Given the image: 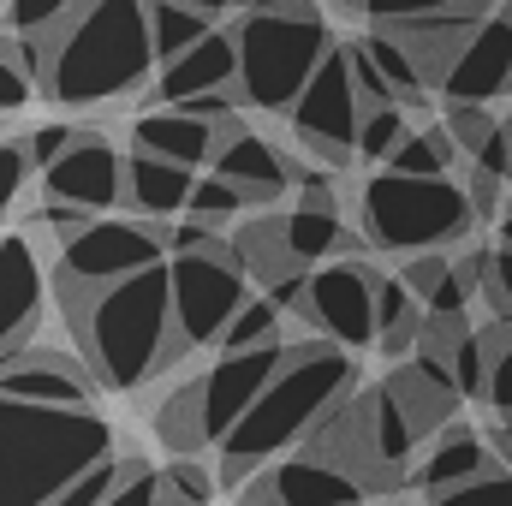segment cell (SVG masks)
<instances>
[{"label": "cell", "mask_w": 512, "mask_h": 506, "mask_svg": "<svg viewBox=\"0 0 512 506\" xmlns=\"http://www.w3.org/2000/svg\"><path fill=\"white\" fill-rule=\"evenodd\" d=\"M346 399H358V364L352 352H340L334 340H298L286 346L280 376L262 387L245 423L221 441V477L245 483L268 459L292 453L298 441H310Z\"/></svg>", "instance_id": "1"}, {"label": "cell", "mask_w": 512, "mask_h": 506, "mask_svg": "<svg viewBox=\"0 0 512 506\" xmlns=\"http://www.w3.org/2000/svg\"><path fill=\"white\" fill-rule=\"evenodd\" d=\"M155 36L149 0H84L48 36V102L60 108H102L120 96H143L155 84Z\"/></svg>", "instance_id": "2"}, {"label": "cell", "mask_w": 512, "mask_h": 506, "mask_svg": "<svg viewBox=\"0 0 512 506\" xmlns=\"http://www.w3.org/2000/svg\"><path fill=\"white\" fill-rule=\"evenodd\" d=\"M72 328H78V346H84V364L96 387L108 393H137L149 376H161L173 358H179V328H173V280H167V262L114 280L90 298H72L66 304Z\"/></svg>", "instance_id": "3"}, {"label": "cell", "mask_w": 512, "mask_h": 506, "mask_svg": "<svg viewBox=\"0 0 512 506\" xmlns=\"http://www.w3.org/2000/svg\"><path fill=\"white\" fill-rule=\"evenodd\" d=\"M102 459H114V429L90 405L0 393V506H54Z\"/></svg>", "instance_id": "4"}, {"label": "cell", "mask_w": 512, "mask_h": 506, "mask_svg": "<svg viewBox=\"0 0 512 506\" xmlns=\"http://www.w3.org/2000/svg\"><path fill=\"white\" fill-rule=\"evenodd\" d=\"M358 215H364V239L376 251L393 256H429V251H453L477 233V203L465 191L459 173L447 179H417V173H370L358 191Z\"/></svg>", "instance_id": "5"}, {"label": "cell", "mask_w": 512, "mask_h": 506, "mask_svg": "<svg viewBox=\"0 0 512 506\" xmlns=\"http://www.w3.org/2000/svg\"><path fill=\"white\" fill-rule=\"evenodd\" d=\"M239 102L262 114H292L316 66L334 54V36L310 0H286L274 12H239Z\"/></svg>", "instance_id": "6"}, {"label": "cell", "mask_w": 512, "mask_h": 506, "mask_svg": "<svg viewBox=\"0 0 512 506\" xmlns=\"http://www.w3.org/2000/svg\"><path fill=\"white\" fill-rule=\"evenodd\" d=\"M167 262V227L155 221H90L78 239H66L54 256V280H60V298H90L114 280H131L143 268Z\"/></svg>", "instance_id": "7"}, {"label": "cell", "mask_w": 512, "mask_h": 506, "mask_svg": "<svg viewBox=\"0 0 512 506\" xmlns=\"http://www.w3.org/2000/svg\"><path fill=\"white\" fill-rule=\"evenodd\" d=\"M167 280H173V328H179V352L191 346H221V334L233 328V316L251 304V274L245 256H167Z\"/></svg>", "instance_id": "8"}, {"label": "cell", "mask_w": 512, "mask_h": 506, "mask_svg": "<svg viewBox=\"0 0 512 506\" xmlns=\"http://www.w3.org/2000/svg\"><path fill=\"white\" fill-rule=\"evenodd\" d=\"M292 131L298 143H310L328 167H346L358 155V126H364V96L352 78V48L334 42V54L316 66V78L304 84V96L292 102Z\"/></svg>", "instance_id": "9"}, {"label": "cell", "mask_w": 512, "mask_h": 506, "mask_svg": "<svg viewBox=\"0 0 512 506\" xmlns=\"http://www.w3.org/2000/svg\"><path fill=\"white\" fill-rule=\"evenodd\" d=\"M376 268L346 256V262H328V268H310V304H304V322L334 340L340 352H364L376 346Z\"/></svg>", "instance_id": "10"}, {"label": "cell", "mask_w": 512, "mask_h": 506, "mask_svg": "<svg viewBox=\"0 0 512 506\" xmlns=\"http://www.w3.org/2000/svg\"><path fill=\"white\" fill-rule=\"evenodd\" d=\"M286 364V340L280 346H256V352H221V364H209V376L197 381V411H203V441L221 447L245 411L262 399V387L280 376Z\"/></svg>", "instance_id": "11"}, {"label": "cell", "mask_w": 512, "mask_h": 506, "mask_svg": "<svg viewBox=\"0 0 512 506\" xmlns=\"http://www.w3.org/2000/svg\"><path fill=\"white\" fill-rule=\"evenodd\" d=\"M507 90H512V0L471 24V36L459 42V54L435 78L441 102H477V108H489Z\"/></svg>", "instance_id": "12"}, {"label": "cell", "mask_w": 512, "mask_h": 506, "mask_svg": "<svg viewBox=\"0 0 512 506\" xmlns=\"http://www.w3.org/2000/svg\"><path fill=\"white\" fill-rule=\"evenodd\" d=\"M42 191H48V203H78V209L102 215V209L126 203V155H120L108 137L90 131L84 143H72V149L42 173Z\"/></svg>", "instance_id": "13"}, {"label": "cell", "mask_w": 512, "mask_h": 506, "mask_svg": "<svg viewBox=\"0 0 512 506\" xmlns=\"http://www.w3.org/2000/svg\"><path fill=\"white\" fill-rule=\"evenodd\" d=\"M42 298H48V274H42V256L24 233H6L0 239V370L30 352V334L42 322Z\"/></svg>", "instance_id": "14"}, {"label": "cell", "mask_w": 512, "mask_h": 506, "mask_svg": "<svg viewBox=\"0 0 512 506\" xmlns=\"http://www.w3.org/2000/svg\"><path fill=\"white\" fill-rule=\"evenodd\" d=\"M221 90H239V36L215 24L197 48H185L179 60L161 66V78L143 90V102L149 108H179L191 96H221Z\"/></svg>", "instance_id": "15"}, {"label": "cell", "mask_w": 512, "mask_h": 506, "mask_svg": "<svg viewBox=\"0 0 512 506\" xmlns=\"http://www.w3.org/2000/svg\"><path fill=\"white\" fill-rule=\"evenodd\" d=\"M316 459H328V465H340L346 477H358L370 495H382V489H399L405 483V471H393L382 459V447H376V429H370V411H364V393L358 399H346L310 441H304Z\"/></svg>", "instance_id": "16"}, {"label": "cell", "mask_w": 512, "mask_h": 506, "mask_svg": "<svg viewBox=\"0 0 512 506\" xmlns=\"http://www.w3.org/2000/svg\"><path fill=\"white\" fill-rule=\"evenodd\" d=\"M251 489L274 506H364V495H370L358 477H346L340 465L316 459L310 447L292 453V459H280V465H268Z\"/></svg>", "instance_id": "17"}, {"label": "cell", "mask_w": 512, "mask_h": 506, "mask_svg": "<svg viewBox=\"0 0 512 506\" xmlns=\"http://www.w3.org/2000/svg\"><path fill=\"white\" fill-rule=\"evenodd\" d=\"M286 167H292V155H280L268 137H256V131H245V126L221 131L215 161H209V173L233 179L251 209H268V203H280V191H292V173H286Z\"/></svg>", "instance_id": "18"}, {"label": "cell", "mask_w": 512, "mask_h": 506, "mask_svg": "<svg viewBox=\"0 0 512 506\" xmlns=\"http://www.w3.org/2000/svg\"><path fill=\"white\" fill-rule=\"evenodd\" d=\"M387 393L399 399V411H405V423L417 429V441H423V435H441V429L453 423V411L465 405L453 370H447L441 358H429V352H411V358L387 376Z\"/></svg>", "instance_id": "19"}, {"label": "cell", "mask_w": 512, "mask_h": 506, "mask_svg": "<svg viewBox=\"0 0 512 506\" xmlns=\"http://www.w3.org/2000/svg\"><path fill=\"white\" fill-rule=\"evenodd\" d=\"M0 393L12 399H30V405H90L96 399V376L78 370L66 352H18L6 370H0Z\"/></svg>", "instance_id": "20"}, {"label": "cell", "mask_w": 512, "mask_h": 506, "mask_svg": "<svg viewBox=\"0 0 512 506\" xmlns=\"http://www.w3.org/2000/svg\"><path fill=\"white\" fill-rule=\"evenodd\" d=\"M191 185H197V167L161 161V155H149V149H131L126 155V209L137 215V221L167 227L173 215H185Z\"/></svg>", "instance_id": "21"}, {"label": "cell", "mask_w": 512, "mask_h": 506, "mask_svg": "<svg viewBox=\"0 0 512 506\" xmlns=\"http://www.w3.org/2000/svg\"><path fill=\"white\" fill-rule=\"evenodd\" d=\"M489 471H501V459H495V447H489L483 435H471V429H441V435L429 441L423 465L411 471V483H417L429 501H441V495H453V489H465V483H477V477H489Z\"/></svg>", "instance_id": "22"}, {"label": "cell", "mask_w": 512, "mask_h": 506, "mask_svg": "<svg viewBox=\"0 0 512 506\" xmlns=\"http://www.w3.org/2000/svg\"><path fill=\"white\" fill-rule=\"evenodd\" d=\"M227 126H209V120H191L185 108H149L137 126H131V143L161 155V161H179V167H209L215 161V143H221Z\"/></svg>", "instance_id": "23"}, {"label": "cell", "mask_w": 512, "mask_h": 506, "mask_svg": "<svg viewBox=\"0 0 512 506\" xmlns=\"http://www.w3.org/2000/svg\"><path fill=\"white\" fill-rule=\"evenodd\" d=\"M280 233H286V251L298 268H310V262H346V256H364V239L358 233H346V221H340V209H292V215H280Z\"/></svg>", "instance_id": "24"}, {"label": "cell", "mask_w": 512, "mask_h": 506, "mask_svg": "<svg viewBox=\"0 0 512 506\" xmlns=\"http://www.w3.org/2000/svg\"><path fill=\"white\" fill-rule=\"evenodd\" d=\"M423 298L405 286V274L393 280L382 274L376 280V346H382L387 358H411L417 352V340H423Z\"/></svg>", "instance_id": "25"}, {"label": "cell", "mask_w": 512, "mask_h": 506, "mask_svg": "<svg viewBox=\"0 0 512 506\" xmlns=\"http://www.w3.org/2000/svg\"><path fill=\"white\" fill-rule=\"evenodd\" d=\"M459 143H453V131L447 126H417L399 149H393V173H417V179H447V173H465L459 167Z\"/></svg>", "instance_id": "26"}, {"label": "cell", "mask_w": 512, "mask_h": 506, "mask_svg": "<svg viewBox=\"0 0 512 506\" xmlns=\"http://www.w3.org/2000/svg\"><path fill=\"white\" fill-rule=\"evenodd\" d=\"M358 48H364V54L376 60V72L387 78V90H393V96H399L405 108H417V102H423L429 78H423V66L411 60V48H405V42H399L393 30H382V24H376V30H370V36H364Z\"/></svg>", "instance_id": "27"}, {"label": "cell", "mask_w": 512, "mask_h": 506, "mask_svg": "<svg viewBox=\"0 0 512 506\" xmlns=\"http://www.w3.org/2000/svg\"><path fill=\"white\" fill-rule=\"evenodd\" d=\"M209 30H215V18H209V12H191V6H179V0H149V36H155L161 66H167V60H179L185 48H197Z\"/></svg>", "instance_id": "28"}, {"label": "cell", "mask_w": 512, "mask_h": 506, "mask_svg": "<svg viewBox=\"0 0 512 506\" xmlns=\"http://www.w3.org/2000/svg\"><path fill=\"white\" fill-rule=\"evenodd\" d=\"M411 108L405 102H387V108H364V126H358V155L364 161H376V167H387L393 161V149L411 137Z\"/></svg>", "instance_id": "29"}, {"label": "cell", "mask_w": 512, "mask_h": 506, "mask_svg": "<svg viewBox=\"0 0 512 506\" xmlns=\"http://www.w3.org/2000/svg\"><path fill=\"white\" fill-rule=\"evenodd\" d=\"M280 322H286V310H280L268 292H256L251 304L233 316V328L221 334V352H256V346H280Z\"/></svg>", "instance_id": "30"}, {"label": "cell", "mask_w": 512, "mask_h": 506, "mask_svg": "<svg viewBox=\"0 0 512 506\" xmlns=\"http://www.w3.org/2000/svg\"><path fill=\"white\" fill-rule=\"evenodd\" d=\"M358 12H370L376 24H405V18H483V12H495V0H364Z\"/></svg>", "instance_id": "31"}, {"label": "cell", "mask_w": 512, "mask_h": 506, "mask_svg": "<svg viewBox=\"0 0 512 506\" xmlns=\"http://www.w3.org/2000/svg\"><path fill=\"white\" fill-rule=\"evenodd\" d=\"M245 209H251L245 191H239L233 179H221V173H197L191 203H185V215H191V221H209V227H221V221H233V215H245Z\"/></svg>", "instance_id": "32"}, {"label": "cell", "mask_w": 512, "mask_h": 506, "mask_svg": "<svg viewBox=\"0 0 512 506\" xmlns=\"http://www.w3.org/2000/svg\"><path fill=\"white\" fill-rule=\"evenodd\" d=\"M483 328V346H489V405L512 417V316L495 322H477Z\"/></svg>", "instance_id": "33"}, {"label": "cell", "mask_w": 512, "mask_h": 506, "mask_svg": "<svg viewBox=\"0 0 512 506\" xmlns=\"http://www.w3.org/2000/svg\"><path fill=\"white\" fill-rule=\"evenodd\" d=\"M78 6H84V0H6V12H0V18H6V30H12V36H42V42H48V36H54Z\"/></svg>", "instance_id": "34"}, {"label": "cell", "mask_w": 512, "mask_h": 506, "mask_svg": "<svg viewBox=\"0 0 512 506\" xmlns=\"http://www.w3.org/2000/svg\"><path fill=\"white\" fill-rule=\"evenodd\" d=\"M131 471H137V459H131V453H114V459H102L96 471H84V477H78V483H72L54 506H102L131 477Z\"/></svg>", "instance_id": "35"}, {"label": "cell", "mask_w": 512, "mask_h": 506, "mask_svg": "<svg viewBox=\"0 0 512 506\" xmlns=\"http://www.w3.org/2000/svg\"><path fill=\"white\" fill-rule=\"evenodd\" d=\"M161 489H167L173 506H215V477H209L197 459H173V465L161 471Z\"/></svg>", "instance_id": "36"}, {"label": "cell", "mask_w": 512, "mask_h": 506, "mask_svg": "<svg viewBox=\"0 0 512 506\" xmlns=\"http://www.w3.org/2000/svg\"><path fill=\"white\" fill-rule=\"evenodd\" d=\"M441 126L453 131V143H459L465 155H477V149L495 137V126H501V120H495L489 108H477V102H447V120H441Z\"/></svg>", "instance_id": "37"}, {"label": "cell", "mask_w": 512, "mask_h": 506, "mask_svg": "<svg viewBox=\"0 0 512 506\" xmlns=\"http://www.w3.org/2000/svg\"><path fill=\"white\" fill-rule=\"evenodd\" d=\"M90 137V126H36L30 137H24V149H30V161H36V173H48L72 143H84Z\"/></svg>", "instance_id": "38"}, {"label": "cell", "mask_w": 512, "mask_h": 506, "mask_svg": "<svg viewBox=\"0 0 512 506\" xmlns=\"http://www.w3.org/2000/svg\"><path fill=\"white\" fill-rule=\"evenodd\" d=\"M483 298H489V310L495 316H512V245L501 239L489 262H483Z\"/></svg>", "instance_id": "39"}, {"label": "cell", "mask_w": 512, "mask_h": 506, "mask_svg": "<svg viewBox=\"0 0 512 506\" xmlns=\"http://www.w3.org/2000/svg\"><path fill=\"white\" fill-rule=\"evenodd\" d=\"M30 173H36V161H30V149L24 143H0V215L24 197V185H30Z\"/></svg>", "instance_id": "40"}, {"label": "cell", "mask_w": 512, "mask_h": 506, "mask_svg": "<svg viewBox=\"0 0 512 506\" xmlns=\"http://www.w3.org/2000/svg\"><path fill=\"white\" fill-rule=\"evenodd\" d=\"M435 506H512V471H489V477H477V483L441 495Z\"/></svg>", "instance_id": "41"}, {"label": "cell", "mask_w": 512, "mask_h": 506, "mask_svg": "<svg viewBox=\"0 0 512 506\" xmlns=\"http://www.w3.org/2000/svg\"><path fill=\"white\" fill-rule=\"evenodd\" d=\"M102 506H167V489H161V471H149L143 459H137V471H131L126 483L108 495Z\"/></svg>", "instance_id": "42"}, {"label": "cell", "mask_w": 512, "mask_h": 506, "mask_svg": "<svg viewBox=\"0 0 512 506\" xmlns=\"http://www.w3.org/2000/svg\"><path fill=\"white\" fill-rule=\"evenodd\" d=\"M36 221H42V233H48L54 245H66V239H78L96 215H90V209H78V203H42V209H36Z\"/></svg>", "instance_id": "43"}, {"label": "cell", "mask_w": 512, "mask_h": 506, "mask_svg": "<svg viewBox=\"0 0 512 506\" xmlns=\"http://www.w3.org/2000/svg\"><path fill=\"white\" fill-rule=\"evenodd\" d=\"M352 78H358V96H364V108H387V102H399V96L387 90V78L376 72V60H370L364 48H352Z\"/></svg>", "instance_id": "44"}, {"label": "cell", "mask_w": 512, "mask_h": 506, "mask_svg": "<svg viewBox=\"0 0 512 506\" xmlns=\"http://www.w3.org/2000/svg\"><path fill=\"white\" fill-rule=\"evenodd\" d=\"M30 96H36L30 72H24V66H12V60L0 54V114H18V108H24Z\"/></svg>", "instance_id": "45"}, {"label": "cell", "mask_w": 512, "mask_h": 506, "mask_svg": "<svg viewBox=\"0 0 512 506\" xmlns=\"http://www.w3.org/2000/svg\"><path fill=\"white\" fill-rule=\"evenodd\" d=\"M495 453H501V465H512V417L495 423Z\"/></svg>", "instance_id": "46"}, {"label": "cell", "mask_w": 512, "mask_h": 506, "mask_svg": "<svg viewBox=\"0 0 512 506\" xmlns=\"http://www.w3.org/2000/svg\"><path fill=\"white\" fill-rule=\"evenodd\" d=\"M179 6H191V12H209V18H221V12H233V0H179Z\"/></svg>", "instance_id": "47"}, {"label": "cell", "mask_w": 512, "mask_h": 506, "mask_svg": "<svg viewBox=\"0 0 512 506\" xmlns=\"http://www.w3.org/2000/svg\"><path fill=\"white\" fill-rule=\"evenodd\" d=\"M239 506H274V501H262L256 489H245V495H239Z\"/></svg>", "instance_id": "48"}, {"label": "cell", "mask_w": 512, "mask_h": 506, "mask_svg": "<svg viewBox=\"0 0 512 506\" xmlns=\"http://www.w3.org/2000/svg\"><path fill=\"white\" fill-rule=\"evenodd\" d=\"M501 239H507V245H512V209H507V221H501Z\"/></svg>", "instance_id": "49"}, {"label": "cell", "mask_w": 512, "mask_h": 506, "mask_svg": "<svg viewBox=\"0 0 512 506\" xmlns=\"http://www.w3.org/2000/svg\"><path fill=\"white\" fill-rule=\"evenodd\" d=\"M340 6H364V0H340Z\"/></svg>", "instance_id": "50"}, {"label": "cell", "mask_w": 512, "mask_h": 506, "mask_svg": "<svg viewBox=\"0 0 512 506\" xmlns=\"http://www.w3.org/2000/svg\"><path fill=\"white\" fill-rule=\"evenodd\" d=\"M0 12H6V0H0Z\"/></svg>", "instance_id": "51"}, {"label": "cell", "mask_w": 512, "mask_h": 506, "mask_svg": "<svg viewBox=\"0 0 512 506\" xmlns=\"http://www.w3.org/2000/svg\"><path fill=\"white\" fill-rule=\"evenodd\" d=\"M167 506H173V501H167Z\"/></svg>", "instance_id": "52"}, {"label": "cell", "mask_w": 512, "mask_h": 506, "mask_svg": "<svg viewBox=\"0 0 512 506\" xmlns=\"http://www.w3.org/2000/svg\"><path fill=\"white\" fill-rule=\"evenodd\" d=\"M507 126H512V120H507Z\"/></svg>", "instance_id": "53"}]
</instances>
